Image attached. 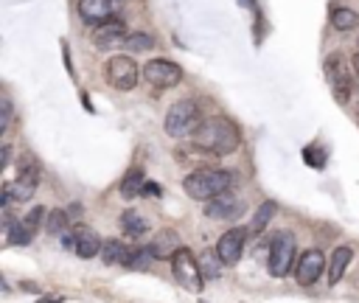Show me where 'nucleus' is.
I'll return each mask as SVG.
<instances>
[{
  "label": "nucleus",
  "instance_id": "obj_18",
  "mask_svg": "<svg viewBox=\"0 0 359 303\" xmlns=\"http://www.w3.org/2000/svg\"><path fill=\"white\" fill-rule=\"evenodd\" d=\"M121 230H123L129 238H140V236L149 230V222H146L135 208H129V210L121 216Z\"/></svg>",
  "mask_w": 359,
  "mask_h": 303
},
{
  "label": "nucleus",
  "instance_id": "obj_25",
  "mask_svg": "<svg viewBox=\"0 0 359 303\" xmlns=\"http://www.w3.org/2000/svg\"><path fill=\"white\" fill-rule=\"evenodd\" d=\"M199 267H202V275H205V278H219L224 261L219 258L216 250H202V252H199Z\"/></svg>",
  "mask_w": 359,
  "mask_h": 303
},
{
  "label": "nucleus",
  "instance_id": "obj_19",
  "mask_svg": "<svg viewBox=\"0 0 359 303\" xmlns=\"http://www.w3.org/2000/svg\"><path fill=\"white\" fill-rule=\"evenodd\" d=\"M129 252H132V250H129L121 238H109V241H104V247H101V261H104V264H126Z\"/></svg>",
  "mask_w": 359,
  "mask_h": 303
},
{
  "label": "nucleus",
  "instance_id": "obj_2",
  "mask_svg": "<svg viewBox=\"0 0 359 303\" xmlns=\"http://www.w3.org/2000/svg\"><path fill=\"white\" fill-rule=\"evenodd\" d=\"M230 185H233V174L224 168H196L182 180V191L196 202H208L230 191Z\"/></svg>",
  "mask_w": 359,
  "mask_h": 303
},
{
  "label": "nucleus",
  "instance_id": "obj_22",
  "mask_svg": "<svg viewBox=\"0 0 359 303\" xmlns=\"http://www.w3.org/2000/svg\"><path fill=\"white\" fill-rule=\"evenodd\" d=\"M356 25H359V14H356L353 8L339 6V8L331 11V28H334V31H351V28H356Z\"/></svg>",
  "mask_w": 359,
  "mask_h": 303
},
{
  "label": "nucleus",
  "instance_id": "obj_3",
  "mask_svg": "<svg viewBox=\"0 0 359 303\" xmlns=\"http://www.w3.org/2000/svg\"><path fill=\"white\" fill-rule=\"evenodd\" d=\"M202 121H205V118H202V107H199L194 98H180V101H174V104L168 107L163 126H165V135H168V137H177V140H180V137L194 135Z\"/></svg>",
  "mask_w": 359,
  "mask_h": 303
},
{
  "label": "nucleus",
  "instance_id": "obj_4",
  "mask_svg": "<svg viewBox=\"0 0 359 303\" xmlns=\"http://www.w3.org/2000/svg\"><path fill=\"white\" fill-rule=\"evenodd\" d=\"M171 272L177 278V283L194 295L202 292L205 286V275H202V267H199V258H194V252L188 247H180L171 258Z\"/></svg>",
  "mask_w": 359,
  "mask_h": 303
},
{
  "label": "nucleus",
  "instance_id": "obj_23",
  "mask_svg": "<svg viewBox=\"0 0 359 303\" xmlns=\"http://www.w3.org/2000/svg\"><path fill=\"white\" fill-rule=\"evenodd\" d=\"M45 230H48L50 236H65V233L70 230V213L62 210V208H53V210L48 213V219H45Z\"/></svg>",
  "mask_w": 359,
  "mask_h": 303
},
{
  "label": "nucleus",
  "instance_id": "obj_5",
  "mask_svg": "<svg viewBox=\"0 0 359 303\" xmlns=\"http://www.w3.org/2000/svg\"><path fill=\"white\" fill-rule=\"evenodd\" d=\"M36 182H39V171L36 166H31V160H20V177L8 180L3 185V208H8V202H25L36 194Z\"/></svg>",
  "mask_w": 359,
  "mask_h": 303
},
{
  "label": "nucleus",
  "instance_id": "obj_16",
  "mask_svg": "<svg viewBox=\"0 0 359 303\" xmlns=\"http://www.w3.org/2000/svg\"><path fill=\"white\" fill-rule=\"evenodd\" d=\"M146 247H149L151 258H157V261H165V258H174V252H177L182 244H180V236H177V230L165 227V230H157V236H154V238H151Z\"/></svg>",
  "mask_w": 359,
  "mask_h": 303
},
{
  "label": "nucleus",
  "instance_id": "obj_7",
  "mask_svg": "<svg viewBox=\"0 0 359 303\" xmlns=\"http://www.w3.org/2000/svg\"><path fill=\"white\" fill-rule=\"evenodd\" d=\"M294 233L292 230H278L269 241V275L283 278L292 269V258H294Z\"/></svg>",
  "mask_w": 359,
  "mask_h": 303
},
{
  "label": "nucleus",
  "instance_id": "obj_10",
  "mask_svg": "<svg viewBox=\"0 0 359 303\" xmlns=\"http://www.w3.org/2000/svg\"><path fill=\"white\" fill-rule=\"evenodd\" d=\"M123 39H126V25L118 17H112V20H107V22L93 28V45L98 50H115L118 45H123Z\"/></svg>",
  "mask_w": 359,
  "mask_h": 303
},
{
  "label": "nucleus",
  "instance_id": "obj_21",
  "mask_svg": "<svg viewBox=\"0 0 359 303\" xmlns=\"http://www.w3.org/2000/svg\"><path fill=\"white\" fill-rule=\"evenodd\" d=\"M275 213H278V205H275L272 199L261 202V205H258V210H255V216H252V222H250V233H255V236H258V233H264Z\"/></svg>",
  "mask_w": 359,
  "mask_h": 303
},
{
  "label": "nucleus",
  "instance_id": "obj_13",
  "mask_svg": "<svg viewBox=\"0 0 359 303\" xmlns=\"http://www.w3.org/2000/svg\"><path fill=\"white\" fill-rule=\"evenodd\" d=\"M325 79H328V84H331L334 98H337L339 104H348V98H351V79H348V73L342 70V59H339V56H328V59H325Z\"/></svg>",
  "mask_w": 359,
  "mask_h": 303
},
{
  "label": "nucleus",
  "instance_id": "obj_26",
  "mask_svg": "<svg viewBox=\"0 0 359 303\" xmlns=\"http://www.w3.org/2000/svg\"><path fill=\"white\" fill-rule=\"evenodd\" d=\"M34 238V230L20 219V222H11L6 227V244H28Z\"/></svg>",
  "mask_w": 359,
  "mask_h": 303
},
{
  "label": "nucleus",
  "instance_id": "obj_8",
  "mask_svg": "<svg viewBox=\"0 0 359 303\" xmlns=\"http://www.w3.org/2000/svg\"><path fill=\"white\" fill-rule=\"evenodd\" d=\"M143 79L157 90H168V87H177L182 81V70L168 59H151L143 67Z\"/></svg>",
  "mask_w": 359,
  "mask_h": 303
},
{
  "label": "nucleus",
  "instance_id": "obj_6",
  "mask_svg": "<svg viewBox=\"0 0 359 303\" xmlns=\"http://www.w3.org/2000/svg\"><path fill=\"white\" fill-rule=\"evenodd\" d=\"M140 73L143 70H137V65H135V59L132 56H112V59H107V65H104V79H107V84L109 87H115V90H135V84L140 81Z\"/></svg>",
  "mask_w": 359,
  "mask_h": 303
},
{
  "label": "nucleus",
  "instance_id": "obj_24",
  "mask_svg": "<svg viewBox=\"0 0 359 303\" xmlns=\"http://www.w3.org/2000/svg\"><path fill=\"white\" fill-rule=\"evenodd\" d=\"M151 48H154V36L146 34V31L126 34V39H123V50H129V53H143V50H151Z\"/></svg>",
  "mask_w": 359,
  "mask_h": 303
},
{
  "label": "nucleus",
  "instance_id": "obj_11",
  "mask_svg": "<svg viewBox=\"0 0 359 303\" xmlns=\"http://www.w3.org/2000/svg\"><path fill=\"white\" fill-rule=\"evenodd\" d=\"M241 213H244V205L230 191H224V194H219V196H213V199L205 202V216L208 219H216V222H230V219H236Z\"/></svg>",
  "mask_w": 359,
  "mask_h": 303
},
{
  "label": "nucleus",
  "instance_id": "obj_15",
  "mask_svg": "<svg viewBox=\"0 0 359 303\" xmlns=\"http://www.w3.org/2000/svg\"><path fill=\"white\" fill-rule=\"evenodd\" d=\"M115 11H118L115 0H79V17H81V22H87L93 28L112 20Z\"/></svg>",
  "mask_w": 359,
  "mask_h": 303
},
{
  "label": "nucleus",
  "instance_id": "obj_32",
  "mask_svg": "<svg viewBox=\"0 0 359 303\" xmlns=\"http://www.w3.org/2000/svg\"><path fill=\"white\" fill-rule=\"evenodd\" d=\"M36 303H62V297H59V295H53V297H50V300H45V297H39V300H36Z\"/></svg>",
  "mask_w": 359,
  "mask_h": 303
},
{
  "label": "nucleus",
  "instance_id": "obj_20",
  "mask_svg": "<svg viewBox=\"0 0 359 303\" xmlns=\"http://www.w3.org/2000/svg\"><path fill=\"white\" fill-rule=\"evenodd\" d=\"M143 185H146V180H143V171L140 168H132L123 180H121V196L123 199H135V196H140L143 194Z\"/></svg>",
  "mask_w": 359,
  "mask_h": 303
},
{
  "label": "nucleus",
  "instance_id": "obj_17",
  "mask_svg": "<svg viewBox=\"0 0 359 303\" xmlns=\"http://www.w3.org/2000/svg\"><path fill=\"white\" fill-rule=\"evenodd\" d=\"M351 261H353V247L339 244V247L331 252V261H328V281H331V283H339V281L345 278V269H348Z\"/></svg>",
  "mask_w": 359,
  "mask_h": 303
},
{
  "label": "nucleus",
  "instance_id": "obj_31",
  "mask_svg": "<svg viewBox=\"0 0 359 303\" xmlns=\"http://www.w3.org/2000/svg\"><path fill=\"white\" fill-rule=\"evenodd\" d=\"M143 194H146V196H160L163 188H160L157 182H146V185H143Z\"/></svg>",
  "mask_w": 359,
  "mask_h": 303
},
{
  "label": "nucleus",
  "instance_id": "obj_29",
  "mask_svg": "<svg viewBox=\"0 0 359 303\" xmlns=\"http://www.w3.org/2000/svg\"><path fill=\"white\" fill-rule=\"evenodd\" d=\"M45 219H48V216H45V208H42V205H39V208H31V210L22 216V222H25L31 230H39V224H42Z\"/></svg>",
  "mask_w": 359,
  "mask_h": 303
},
{
  "label": "nucleus",
  "instance_id": "obj_14",
  "mask_svg": "<svg viewBox=\"0 0 359 303\" xmlns=\"http://www.w3.org/2000/svg\"><path fill=\"white\" fill-rule=\"evenodd\" d=\"M70 233H73V250H76L79 258L87 261V258L101 255L104 241H101V236H98L93 227H87V224H76V227H70Z\"/></svg>",
  "mask_w": 359,
  "mask_h": 303
},
{
  "label": "nucleus",
  "instance_id": "obj_1",
  "mask_svg": "<svg viewBox=\"0 0 359 303\" xmlns=\"http://www.w3.org/2000/svg\"><path fill=\"white\" fill-rule=\"evenodd\" d=\"M194 146L208 152V154L224 157V154H233L241 146V132L230 118L213 115V118H205L199 123V129L194 132Z\"/></svg>",
  "mask_w": 359,
  "mask_h": 303
},
{
  "label": "nucleus",
  "instance_id": "obj_30",
  "mask_svg": "<svg viewBox=\"0 0 359 303\" xmlns=\"http://www.w3.org/2000/svg\"><path fill=\"white\" fill-rule=\"evenodd\" d=\"M303 157H306L309 166H314V168H323V166H325V149H314V146H309V149L303 152Z\"/></svg>",
  "mask_w": 359,
  "mask_h": 303
},
{
  "label": "nucleus",
  "instance_id": "obj_27",
  "mask_svg": "<svg viewBox=\"0 0 359 303\" xmlns=\"http://www.w3.org/2000/svg\"><path fill=\"white\" fill-rule=\"evenodd\" d=\"M149 261H151L149 247H137V250H132V252H129V258H126V264H123V267H129V269H146V267H149Z\"/></svg>",
  "mask_w": 359,
  "mask_h": 303
},
{
  "label": "nucleus",
  "instance_id": "obj_9",
  "mask_svg": "<svg viewBox=\"0 0 359 303\" xmlns=\"http://www.w3.org/2000/svg\"><path fill=\"white\" fill-rule=\"evenodd\" d=\"M247 233H250L247 227H230V230H224L219 236L216 252L224 261V267H233V264L241 261V252H244V244H247Z\"/></svg>",
  "mask_w": 359,
  "mask_h": 303
},
{
  "label": "nucleus",
  "instance_id": "obj_12",
  "mask_svg": "<svg viewBox=\"0 0 359 303\" xmlns=\"http://www.w3.org/2000/svg\"><path fill=\"white\" fill-rule=\"evenodd\" d=\"M323 269H325V255L311 247V250H306V252L300 255V261H297V267H294V281H297L300 286H311V283L320 281Z\"/></svg>",
  "mask_w": 359,
  "mask_h": 303
},
{
  "label": "nucleus",
  "instance_id": "obj_33",
  "mask_svg": "<svg viewBox=\"0 0 359 303\" xmlns=\"http://www.w3.org/2000/svg\"><path fill=\"white\" fill-rule=\"evenodd\" d=\"M353 70H356V73H359V53H356V56H353Z\"/></svg>",
  "mask_w": 359,
  "mask_h": 303
},
{
  "label": "nucleus",
  "instance_id": "obj_28",
  "mask_svg": "<svg viewBox=\"0 0 359 303\" xmlns=\"http://www.w3.org/2000/svg\"><path fill=\"white\" fill-rule=\"evenodd\" d=\"M0 109H3V121H0V135H6L8 132V126H11V121H14V109H11V98L8 95H3L0 98Z\"/></svg>",
  "mask_w": 359,
  "mask_h": 303
}]
</instances>
